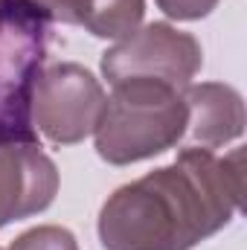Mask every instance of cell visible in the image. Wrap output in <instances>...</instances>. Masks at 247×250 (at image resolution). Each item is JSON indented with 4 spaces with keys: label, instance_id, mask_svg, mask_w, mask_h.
Instances as JSON below:
<instances>
[{
    "label": "cell",
    "instance_id": "6da1fadb",
    "mask_svg": "<svg viewBox=\"0 0 247 250\" xmlns=\"http://www.w3.org/2000/svg\"><path fill=\"white\" fill-rule=\"evenodd\" d=\"M245 151L215 157L186 146L172 166L120 187L99 209L105 250H192L242 209Z\"/></svg>",
    "mask_w": 247,
    "mask_h": 250
},
{
    "label": "cell",
    "instance_id": "7a4b0ae2",
    "mask_svg": "<svg viewBox=\"0 0 247 250\" xmlns=\"http://www.w3.org/2000/svg\"><path fill=\"white\" fill-rule=\"evenodd\" d=\"M186 131V102L178 87L154 79L114 84L96 125V154L111 166H131L175 148Z\"/></svg>",
    "mask_w": 247,
    "mask_h": 250
},
{
    "label": "cell",
    "instance_id": "3957f363",
    "mask_svg": "<svg viewBox=\"0 0 247 250\" xmlns=\"http://www.w3.org/2000/svg\"><path fill=\"white\" fill-rule=\"evenodd\" d=\"M50 21L26 0H0V140L35 137L32 93L44 73Z\"/></svg>",
    "mask_w": 247,
    "mask_h": 250
},
{
    "label": "cell",
    "instance_id": "277c9868",
    "mask_svg": "<svg viewBox=\"0 0 247 250\" xmlns=\"http://www.w3.org/2000/svg\"><path fill=\"white\" fill-rule=\"evenodd\" d=\"M204 64V50L195 35L172 23H148L120 38L102 53V76L111 84L128 79H154L178 90L192 84Z\"/></svg>",
    "mask_w": 247,
    "mask_h": 250
},
{
    "label": "cell",
    "instance_id": "5b68a950",
    "mask_svg": "<svg viewBox=\"0 0 247 250\" xmlns=\"http://www.w3.org/2000/svg\"><path fill=\"white\" fill-rule=\"evenodd\" d=\"M105 102L108 96L87 67L76 62L53 64L35 82L32 125L56 146H76L96 131Z\"/></svg>",
    "mask_w": 247,
    "mask_h": 250
},
{
    "label": "cell",
    "instance_id": "8992f818",
    "mask_svg": "<svg viewBox=\"0 0 247 250\" xmlns=\"http://www.w3.org/2000/svg\"><path fill=\"white\" fill-rule=\"evenodd\" d=\"M59 195V169L38 137L0 140V227L44 212Z\"/></svg>",
    "mask_w": 247,
    "mask_h": 250
},
{
    "label": "cell",
    "instance_id": "52a82bcc",
    "mask_svg": "<svg viewBox=\"0 0 247 250\" xmlns=\"http://www.w3.org/2000/svg\"><path fill=\"white\" fill-rule=\"evenodd\" d=\"M181 96L186 102V146L212 151L245 134V99L236 87L221 82H201L186 84Z\"/></svg>",
    "mask_w": 247,
    "mask_h": 250
},
{
    "label": "cell",
    "instance_id": "ba28073f",
    "mask_svg": "<svg viewBox=\"0 0 247 250\" xmlns=\"http://www.w3.org/2000/svg\"><path fill=\"white\" fill-rule=\"evenodd\" d=\"M145 15V0H79L76 26H84L96 38L120 41L140 29Z\"/></svg>",
    "mask_w": 247,
    "mask_h": 250
},
{
    "label": "cell",
    "instance_id": "9c48e42d",
    "mask_svg": "<svg viewBox=\"0 0 247 250\" xmlns=\"http://www.w3.org/2000/svg\"><path fill=\"white\" fill-rule=\"evenodd\" d=\"M9 250H79V242L70 230L56 227V224H44V227H32L26 233H21Z\"/></svg>",
    "mask_w": 247,
    "mask_h": 250
},
{
    "label": "cell",
    "instance_id": "30bf717a",
    "mask_svg": "<svg viewBox=\"0 0 247 250\" xmlns=\"http://www.w3.org/2000/svg\"><path fill=\"white\" fill-rule=\"evenodd\" d=\"M157 6L175 21H201L218 6V0H157Z\"/></svg>",
    "mask_w": 247,
    "mask_h": 250
},
{
    "label": "cell",
    "instance_id": "8fae6325",
    "mask_svg": "<svg viewBox=\"0 0 247 250\" xmlns=\"http://www.w3.org/2000/svg\"><path fill=\"white\" fill-rule=\"evenodd\" d=\"M29 6H35L47 21H59V23H73L76 26V3L79 0H26Z\"/></svg>",
    "mask_w": 247,
    "mask_h": 250
},
{
    "label": "cell",
    "instance_id": "7c38bea8",
    "mask_svg": "<svg viewBox=\"0 0 247 250\" xmlns=\"http://www.w3.org/2000/svg\"><path fill=\"white\" fill-rule=\"evenodd\" d=\"M0 250H3V248H0Z\"/></svg>",
    "mask_w": 247,
    "mask_h": 250
}]
</instances>
